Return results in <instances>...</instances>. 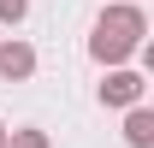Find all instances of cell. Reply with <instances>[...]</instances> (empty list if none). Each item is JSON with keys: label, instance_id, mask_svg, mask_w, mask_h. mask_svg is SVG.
<instances>
[{"label": "cell", "instance_id": "obj_1", "mask_svg": "<svg viewBox=\"0 0 154 148\" xmlns=\"http://www.w3.org/2000/svg\"><path fill=\"white\" fill-rule=\"evenodd\" d=\"M142 36H148V12L136 0H107V12L95 18V36H89V59L95 65H125L142 48Z\"/></svg>", "mask_w": 154, "mask_h": 148}, {"label": "cell", "instance_id": "obj_5", "mask_svg": "<svg viewBox=\"0 0 154 148\" xmlns=\"http://www.w3.org/2000/svg\"><path fill=\"white\" fill-rule=\"evenodd\" d=\"M6 148H54V142H48V130L24 125V130H6Z\"/></svg>", "mask_w": 154, "mask_h": 148}, {"label": "cell", "instance_id": "obj_4", "mask_svg": "<svg viewBox=\"0 0 154 148\" xmlns=\"http://www.w3.org/2000/svg\"><path fill=\"white\" fill-rule=\"evenodd\" d=\"M125 142L131 148H154V113L136 101V107H125Z\"/></svg>", "mask_w": 154, "mask_h": 148}, {"label": "cell", "instance_id": "obj_6", "mask_svg": "<svg viewBox=\"0 0 154 148\" xmlns=\"http://www.w3.org/2000/svg\"><path fill=\"white\" fill-rule=\"evenodd\" d=\"M24 18H30V0H0V24L6 30H18Z\"/></svg>", "mask_w": 154, "mask_h": 148}, {"label": "cell", "instance_id": "obj_7", "mask_svg": "<svg viewBox=\"0 0 154 148\" xmlns=\"http://www.w3.org/2000/svg\"><path fill=\"white\" fill-rule=\"evenodd\" d=\"M0 148H6V125H0Z\"/></svg>", "mask_w": 154, "mask_h": 148}, {"label": "cell", "instance_id": "obj_2", "mask_svg": "<svg viewBox=\"0 0 154 148\" xmlns=\"http://www.w3.org/2000/svg\"><path fill=\"white\" fill-rule=\"evenodd\" d=\"M148 95V77L131 71V65H107V77H101V107H136Z\"/></svg>", "mask_w": 154, "mask_h": 148}, {"label": "cell", "instance_id": "obj_3", "mask_svg": "<svg viewBox=\"0 0 154 148\" xmlns=\"http://www.w3.org/2000/svg\"><path fill=\"white\" fill-rule=\"evenodd\" d=\"M0 77H6V83L36 77V48H30L24 36H6V42H0Z\"/></svg>", "mask_w": 154, "mask_h": 148}]
</instances>
